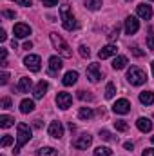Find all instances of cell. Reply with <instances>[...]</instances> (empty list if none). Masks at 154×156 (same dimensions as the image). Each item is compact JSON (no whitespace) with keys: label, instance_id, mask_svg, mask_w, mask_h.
<instances>
[{"label":"cell","instance_id":"obj_1","mask_svg":"<svg viewBox=\"0 0 154 156\" xmlns=\"http://www.w3.org/2000/svg\"><path fill=\"white\" fill-rule=\"evenodd\" d=\"M31 134H33V131L27 123H18L16 125V145H15V151H13L15 154H18L20 149L31 140Z\"/></svg>","mask_w":154,"mask_h":156},{"label":"cell","instance_id":"obj_2","mask_svg":"<svg viewBox=\"0 0 154 156\" xmlns=\"http://www.w3.org/2000/svg\"><path fill=\"white\" fill-rule=\"evenodd\" d=\"M49 38H51V44L54 45V49H56L64 58H71V56H73V51H71L69 44L62 38L58 33H51V35H49Z\"/></svg>","mask_w":154,"mask_h":156},{"label":"cell","instance_id":"obj_3","mask_svg":"<svg viewBox=\"0 0 154 156\" xmlns=\"http://www.w3.org/2000/svg\"><path fill=\"white\" fill-rule=\"evenodd\" d=\"M60 18H62V24L67 31H75L76 29V20H75V15L71 13L69 5H62L60 7Z\"/></svg>","mask_w":154,"mask_h":156},{"label":"cell","instance_id":"obj_4","mask_svg":"<svg viewBox=\"0 0 154 156\" xmlns=\"http://www.w3.org/2000/svg\"><path fill=\"white\" fill-rule=\"evenodd\" d=\"M127 80H129L131 85H142V83L147 82V75H145V71L140 69V67H131V69L127 71Z\"/></svg>","mask_w":154,"mask_h":156},{"label":"cell","instance_id":"obj_5","mask_svg":"<svg viewBox=\"0 0 154 156\" xmlns=\"http://www.w3.org/2000/svg\"><path fill=\"white\" fill-rule=\"evenodd\" d=\"M24 66H26L29 71H33V73H38L40 67H42V60H40L38 55H27V56L24 58Z\"/></svg>","mask_w":154,"mask_h":156},{"label":"cell","instance_id":"obj_6","mask_svg":"<svg viewBox=\"0 0 154 156\" xmlns=\"http://www.w3.org/2000/svg\"><path fill=\"white\" fill-rule=\"evenodd\" d=\"M71 104H73V96H71L69 93H64V91H62V93L56 94V105H58L60 109L65 111V109L71 107Z\"/></svg>","mask_w":154,"mask_h":156},{"label":"cell","instance_id":"obj_7","mask_svg":"<svg viewBox=\"0 0 154 156\" xmlns=\"http://www.w3.org/2000/svg\"><path fill=\"white\" fill-rule=\"evenodd\" d=\"M113 111H114L116 115H127V113L131 111V102H129L127 98H120V100H116L114 105H113Z\"/></svg>","mask_w":154,"mask_h":156},{"label":"cell","instance_id":"obj_8","mask_svg":"<svg viewBox=\"0 0 154 156\" xmlns=\"http://www.w3.org/2000/svg\"><path fill=\"white\" fill-rule=\"evenodd\" d=\"M91 144H93V136H91V134H80L76 140L73 142V147H75V149H82V151H83V149H87Z\"/></svg>","mask_w":154,"mask_h":156},{"label":"cell","instance_id":"obj_9","mask_svg":"<svg viewBox=\"0 0 154 156\" xmlns=\"http://www.w3.org/2000/svg\"><path fill=\"white\" fill-rule=\"evenodd\" d=\"M138 29H140L138 18L136 16H127L125 18V33L127 35H134V33H138Z\"/></svg>","mask_w":154,"mask_h":156},{"label":"cell","instance_id":"obj_10","mask_svg":"<svg viewBox=\"0 0 154 156\" xmlns=\"http://www.w3.org/2000/svg\"><path fill=\"white\" fill-rule=\"evenodd\" d=\"M13 35H15L16 38H26V37L31 35V27H29L27 24H15V27H13Z\"/></svg>","mask_w":154,"mask_h":156},{"label":"cell","instance_id":"obj_11","mask_svg":"<svg viewBox=\"0 0 154 156\" xmlns=\"http://www.w3.org/2000/svg\"><path fill=\"white\" fill-rule=\"evenodd\" d=\"M47 133H49V136H53V138H62V136H64V125H62V122H51Z\"/></svg>","mask_w":154,"mask_h":156},{"label":"cell","instance_id":"obj_12","mask_svg":"<svg viewBox=\"0 0 154 156\" xmlns=\"http://www.w3.org/2000/svg\"><path fill=\"white\" fill-rule=\"evenodd\" d=\"M87 78L93 83H96L102 78V71H100V66L98 64H89V67H87Z\"/></svg>","mask_w":154,"mask_h":156},{"label":"cell","instance_id":"obj_13","mask_svg":"<svg viewBox=\"0 0 154 156\" xmlns=\"http://www.w3.org/2000/svg\"><path fill=\"white\" fill-rule=\"evenodd\" d=\"M136 13H138L140 18H143V20H151V16H152V7L147 5V4H140V5L136 7Z\"/></svg>","mask_w":154,"mask_h":156},{"label":"cell","instance_id":"obj_14","mask_svg":"<svg viewBox=\"0 0 154 156\" xmlns=\"http://www.w3.org/2000/svg\"><path fill=\"white\" fill-rule=\"evenodd\" d=\"M116 51H118V47H116L114 44H107L105 47H102V49H100L98 56H100L102 60H105V58H109V56H114Z\"/></svg>","mask_w":154,"mask_h":156},{"label":"cell","instance_id":"obj_15","mask_svg":"<svg viewBox=\"0 0 154 156\" xmlns=\"http://www.w3.org/2000/svg\"><path fill=\"white\" fill-rule=\"evenodd\" d=\"M62 60H60V56H51L49 58V75H56L60 69H62Z\"/></svg>","mask_w":154,"mask_h":156},{"label":"cell","instance_id":"obj_16","mask_svg":"<svg viewBox=\"0 0 154 156\" xmlns=\"http://www.w3.org/2000/svg\"><path fill=\"white\" fill-rule=\"evenodd\" d=\"M136 127H138L142 133H149V131L152 129V122H151L149 118L142 116V118H138V120H136Z\"/></svg>","mask_w":154,"mask_h":156},{"label":"cell","instance_id":"obj_17","mask_svg":"<svg viewBox=\"0 0 154 156\" xmlns=\"http://www.w3.org/2000/svg\"><path fill=\"white\" fill-rule=\"evenodd\" d=\"M47 89H49V83H47V82H44V80L38 82V83H37V87H35V98H37V100L44 98V94L47 93Z\"/></svg>","mask_w":154,"mask_h":156},{"label":"cell","instance_id":"obj_18","mask_svg":"<svg viewBox=\"0 0 154 156\" xmlns=\"http://www.w3.org/2000/svg\"><path fill=\"white\" fill-rule=\"evenodd\" d=\"M78 80V73L76 71H69V73H65V76L62 80V83L65 85V87H69V85H75Z\"/></svg>","mask_w":154,"mask_h":156},{"label":"cell","instance_id":"obj_19","mask_svg":"<svg viewBox=\"0 0 154 156\" xmlns=\"http://www.w3.org/2000/svg\"><path fill=\"white\" fill-rule=\"evenodd\" d=\"M20 111H22L24 115L33 113V111H35V102H33V100H27V98L22 100V102H20Z\"/></svg>","mask_w":154,"mask_h":156},{"label":"cell","instance_id":"obj_20","mask_svg":"<svg viewBox=\"0 0 154 156\" xmlns=\"http://www.w3.org/2000/svg\"><path fill=\"white\" fill-rule=\"evenodd\" d=\"M140 102H142L143 105H152L154 104V93L152 91H143V93H140Z\"/></svg>","mask_w":154,"mask_h":156},{"label":"cell","instance_id":"obj_21","mask_svg":"<svg viewBox=\"0 0 154 156\" xmlns=\"http://www.w3.org/2000/svg\"><path fill=\"white\" fill-rule=\"evenodd\" d=\"M31 85H33L31 78H26V76L20 78V82H18V91H20V93H29Z\"/></svg>","mask_w":154,"mask_h":156},{"label":"cell","instance_id":"obj_22","mask_svg":"<svg viewBox=\"0 0 154 156\" xmlns=\"http://www.w3.org/2000/svg\"><path fill=\"white\" fill-rule=\"evenodd\" d=\"M93 116H94V111H93L91 107H80L78 118H82V120H91Z\"/></svg>","mask_w":154,"mask_h":156},{"label":"cell","instance_id":"obj_23","mask_svg":"<svg viewBox=\"0 0 154 156\" xmlns=\"http://www.w3.org/2000/svg\"><path fill=\"white\" fill-rule=\"evenodd\" d=\"M125 66H127V56H116L114 60H113V67H114L116 71L123 69Z\"/></svg>","mask_w":154,"mask_h":156},{"label":"cell","instance_id":"obj_24","mask_svg":"<svg viewBox=\"0 0 154 156\" xmlns=\"http://www.w3.org/2000/svg\"><path fill=\"white\" fill-rule=\"evenodd\" d=\"M83 5L89 9V11H98L102 7V0H85Z\"/></svg>","mask_w":154,"mask_h":156},{"label":"cell","instance_id":"obj_25","mask_svg":"<svg viewBox=\"0 0 154 156\" xmlns=\"http://www.w3.org/2000/svg\"><path fill=\"white\" fill-rule=\"evenodd\" d=\"M11 125H15V118L13 116H7V115H2L0 116V127L2 129H7Z\"/></svg>","mask_w":154,"mask_h":156},{"label":"cell","instance_id":"obj_26","mask_svg":"<svg viewBox=\"0 0 154 156\" xmlns=\"http://www.w3.org/2000/svg\"><path fill=\"white\" fill-rule=\"evenodd\" d=\"M37 156H58L56 154V149H53V147H42L37 151Z\"/></svg>","mask_w":154,"mask_h":156},{"label":"cell","instance_id":"obj_27","mask_svg":"<svg viewBox=\"0 0 154 156\" xmlns=\"http://www.w3.org/2000/svg\"><path fill=\"white\" fill-rule=\"evenodd\" d=\"M94 156H113V151L109 149V147H96L94 149Z\"/></svg>","mask_w":154,"mask_h":156},{"label":"cell","instance_id":"obj_28","mask_svg":"<svg viewBox=\"0 0 154 156\" xmlns=\"http://www.w3.org/2000/svg\"><path fill=\"white\" fill-rule=\"evenodd\" d=\"M114 93H116V85L113 82H109V83L105 85V98H113Z\"/></svg>","mask_w":154,"mask_h":156},{"label":"cell","instance_id":"obj_29","mask_svg":"<svg viewBox=\"0 0 154 156\" xmlns=\"http://www.w3.org/2000/svg\"><path fill=\"white\" fill-rule=\"evenodd\" d=\"M114 127H116V131H121V133H125V131L129 129V123H127L125 120H116V122H114Z\"/></svg>","mask_w":154,"mask_h":156},{"label":"cell","instance_id":"obj_30","mask_svg":"<svg viewBox=\"0 0 154 156\" xmlns=\"http://www.w3.org/2000/svg\"><path fill=\"white\" fill-rule=\"evenodd\" d=\"M78 51H80V56H83V58H89V56H91V51H89V47H87V45H83V44L78 47Z\"/></svg>","mask_w":154,"mask_h":156},{"label":"cell","instance_id":"obj_31","mask_svg":"<svg viewBox=\"0 0 154 156\" xmlns=\"http://www.w3.org/2000/svg\"><path fill=\"white\" fill-rule=\"evenodd\" d=\"M100 138H102V140H105V142H111V140H114V138H113V134H111L107 129H102V131H100Z\"/></svg>","mask_w":154,"mask_h":156},{"label":"cell","instance_id":"obj_32","mask_svg":"<svg viewBox=\"0 0 154 156\" xmlns=\"http://www.w3.org/2000/svg\"><path fill=\"white\" fill-rule=\"evenodd\" d=\"M11 144H13V136H9V134H5V136L2 138V142H0L2 147H7V145H11Z\"/></svg>","mask_w":154,"mask_h":156},{"label":"cell","instance_id":"obj_33","mask_svg":"<svg viewBox=\"0 0 154 156\" xmlns=\"http://www.w3.org/2000/svg\"><path fill=\"white\" fill-rule=\"evenodd\" d=\"M0 105H2V109H11V98H2V102H0Z\"/></svg>","mask_w":154,"mask_h":156},{"label":"cell","instance_id":"obj_34","mask_svg":"<svg viewBox=\"0 0 154 156\" xmlns=\"http://www.w3.org/2000/svg\"><path fill=\"white\" fill-rule=\"evenodd\" d=\"M147 45H149L151 51H154V33H151V35L147 37Z\"/></svg>","mask_w":154,"mask_h":156},{"label":"cell","instance_id":"obj_35","mask_svg":"<svg viewBox=\"0 0 154 156\" xmlns=\"http://www.w3.org/2000/svg\"><path fill=\"white\" fill-rule=\"evenodd\" d=\"M42 4H44L45 7H54V5L58 4V0H42Z\"/></svg>","mask_w":154,"mask_h":156},{"label":"cell","instance_id":"obj_36","mask_svg":"<svg viewBox=\"0 0 154 156\" xmlns=\"http://www.w3.org/2000/svg\"><path fill=\"white\" fill-rule=\"evenodd\" d=\"M13 2H16L18 5H24V7H29L33 4V0H13Z\"/></svg>","mask_w":154,"mask_h":156},{"label":"cell","instance_id":"obj_37","mask_svg":"<svg viewBox=\"0 0 154 156\" xmlns=\"http://www.w3.org/2000/svg\"><path fill=\"white\" fill-rule=\"evenodd\" d=\"M107 37H109V40H116L118 38V26H116L114 29H111V33H109Z\"/></svg>","mask_w":154,"mask_h":156},{"label":"cell","instance_id":"obj_38","mask_svg":"<svg viewBox=\"0 0 154 156\" xmlns=\"http://www.w3.org/2000/svg\"><path fill=\"white\" fill-rule=\"evenodd\" d=\"M7 80H9V75L4 71V73L0 75V83H2V85H5V83H7Z\"/></svg>","mask_w":154,"mask_h":156},{"label":"cell","instance_id":"obj_39","mask_svg":"<svg viewBox=\"0 0 154 156\" xmlns=\"http://www.w3.org/2000/svg\"><path fill=\"white\" fill-rule=\"evenodd\" d=\"M131 51H132V55H134V56H143V51H140V47H138V45H134Z\"/></svg>","mask_w":154,"mask_h":156},{"label":"cell","instance_id":"obj_40","mask_svg":"<svg viewBox=\"0 0 154 156\" xmlns=\"http://www.w3.org/2000/svg\"><path fill=\"white\" fill-rule=\"evenodd\" d=\"M78 98H82V100H85V98H87V100H93V96H91V94H85V91H80V93H78Z\"/></svg>","mask_w":154,"mask_h":156},{"label":"cell","instance_id":"obj_41","mask_svg":"<svg viewBox=\"0 0 154 156\" xmlns=\"http://www.w3.org/2000/svg\"><path fill=\"white\" fill-rule=\"evenodd\" d=\"M123 147H125L127 151H132V149H134V144H132V142H125V144H123Z\"/></svg>","mask_w":154,"mask_h":156},{"label":"cell","instance_id":"obj_42","mask_svg":"<svg viewBox=\"0 0 154 156\" xmlns=\"http://www.w3.org/2000/svg\"><path fill=\"white\" fill-rule=\"evenodd\" d=\"M4 16H7V18H15V11H4Z\"/></svg>","mask_w":154,"mask_h":156},{"label":"cell","instance_id":"obj_43","mask_svg":"<svg viewBox=\"0 0 154 156\" xmlns=\"http://www.w3.org/2000/svg\"><path fill=\"white\" fill-rule=\"evenodd\" d=\"M142 156H154V149H145Z\"/></svg>","mask_w":154,"mask_h":156},{"label":"cell","instance_id":"obj_44","mask_svg":"<svg viewBox=\"0 0 154 156\" xmlns=\"http://www.w3.org/2000/svg\"><path fill=\"white\" fill-rule=\"evenodd\" d=\"M5 38H7V35H5V31L2 29V31H0V42H5Z\"/></svg>","mask_w":154,"mask_h":156},{"label":"cell","instance_id":"obj_45","mask_svg":"<svg viewBox=\"0 0 154 156\" xmlns=\"http://www.w3.org/2000/svg\"><path fill=\"white\" fill-rule=\"evenodd\" d=\"M31 47H33V42H26L24 44V49H31Z\"/></svg>","mask_w":154,"mask_h":156},{"label":"cell","instance_id":"obj_46","mask_svg":"<svg viewBox=\"0 0 154 156\" xmlns=\"http://www.w3.org/2000/svg\"><path fill=\"white\" fill-rule=\"evenodd\" d=\"M151 67H152V75H154V60L151 62Z\"/></svg>","mask_w":154,"mask_h":156},{"label":"cell","instance_id":"obj_47","mask_svg":"<svg viewBox=\"0 0 154 156\" xmlns=\"http://www.w3.org/2000/svg\"><path fill=\"white\" fill-rule=\"evenodd\" d=\"M151 142H152V144H154V136H152V138H151Z\"/></svg>","mask_w":154,"mask_h":156},{"label":"cell","instance_id":"obj_48","mask_svg":"<svg viewBox=\"0 0 154 156\" xmlns=\"http://www.w3.org/2000/svg\"><path fill=\"white\" fill-rule=\"evenodd\" d=\"M151 2H154V0H151Z\"/></svg>","mask_w":154,"mask_h":156}]
</instances>
